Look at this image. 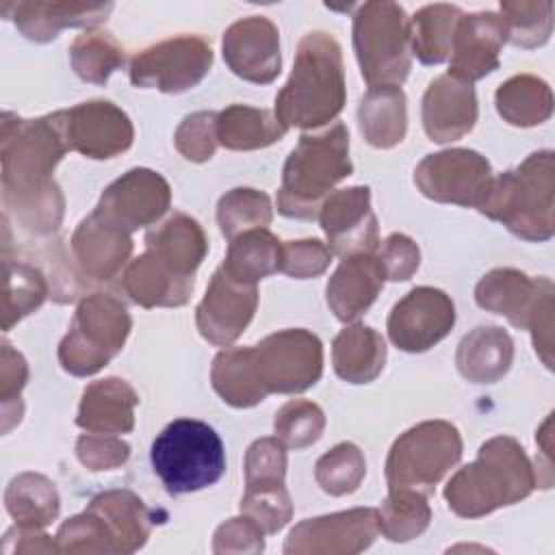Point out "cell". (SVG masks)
Here are the masks:
<instances>
[{"label":"cell","mask_w":555,"mask_h":555,"mask_svg":"<svg viewBox=\"0 0 555 555\" xmlns=\"http://www.w3.org/2000/svg\"><path fill=\"white\" fill-rule=\"evenodd\" d=\"M63 111L20 119L2 115V204L4 215L37 234H50L63 219V195L52 180L56 163L67 152Z\"/></svg>","instance_id":"1"},{"label":"cell","mask_w":555,"mask_h":555,"mask_svg":"<svg viewBox=\"0 0 555 555\" xmlns=\"http://www.w3.org/2000/svg\"><path fill=\"white\" fill-rule=\"evenodd\" d=\"M345 98L338 41L323 30L308 33L299 41L286 85L275 95V117L286 128H319L343 111Z\"/></svg>","instance_id":"2"},{"label":"cell","mask_w":555,"mask_h":555,"mask_svg":"<svg viewBox=\"0 0 555 555\" xmlns=\"http://www.w3.org/2000/svg\"><path fill=\"white\" fill-rule=\"evenodd\" d=\"M535 488V468L525 449L509 436L490 438L473 464L460 468L444 488L449 509L462 518H479L522 501Z\"/></svg>","instance_id":"3"},{"label":"cell","mask_w":555,"mask_h":555,"mask_svg":"<svg viewBox=\"0 0 555 555\" xmlns=\"http://www.w3.org/2000/svg\"><path fill=\"white\" fill-rule=\"evenodd\" d=\"M555 158L551 150L533 152L522 165L492 178L490 191L479 212L503 223L525 241H548L555 232L553 221Z\"/></svg>","instance_id":"4"},{"label":"cell","mask_w":555,"mask_h":555,"mask_svg":"<svg viewBox=\"0 0 555 555\" xmlns=\"http://www.w3.org/2000/svg\"><path fill=\"white\" fill-rule=\"evenodd\" d=\"M349 130L336 121L321 134H301L288 154L278 193V210L293 219H314L332 186L351 176Z\"/></svg>","instance_id":"5"},{"label":"cell","mask_w":555,"mask_h":555,"mask_svg":"<svg viewBox=\"0 0 555 555\" xmlns=\"http://www.w3.org/2000/svg\"><path fill=\"white\" fill-rule=\"evenodd\" d=\"M150 527L152 512L137 494L111 490L61 525L56 546L65 553H132L145 544Z\"/></svg>","instance_id":"6"},{"label":"cell","mask_w":555,"mask_h":555,"mask_svg":"<svg viewBox=\"0 0 555 555\" xmlns=\"http://www.w3.org/2000/svg\"><path fill=\"white\" fill-rule=\"evenodd\" d=\"M152 468L169 494L204 490L225 473V449L204 421L176 418L152 442Z\"/></svg>","instance_id":"7"},{"label":"cell","mask_w":555,"mask_h":555,"mask_svg":"<svg viewBox=\"0 0 555 555\" xmlns=\"http://www.w3.org/2000/svg\"><path fill=\"white\" fill-rule=\"evenodd\" d=\"M353 48L369 87H399L410 74V20L397 2H364L353 13Z\"/></svg>","instance_id":"8"},{"label":"cell","mask_w":555,"mask_h":555,"mask_svg":"<svg viewBox=\"0 0 555 555\" xmlns=\"http://www.w3.org/2000/svg\"><path fill=\"white\" fill-rule=\"evenodd\" d=\"M130 314L113 295L93 293L80 301L69 332L61 340L59 362L78 377L98 373L121 351L130 334Z\"/></svg>","instance_id":"9"},{"label":"cell","mask_w":555,"mask_h":555,"mask_svg":"<svg viewBox=\"0 0 555 555\" xmlns=\"http://www.w3.org/2000/svg\"><path fill=\"white\" fill-rule=\"evenodd\" d=\"M462 438L447 421H425L401 434L386 460L388 490L429 494L460 462Z\"/></svg>","instance_id":"10"},{"label":"cell","mask_w":555,"mask_h":555,"mask_svg":"<svg viewBox=\"0 0 555 555\" xmlns=\"http://www.w3.org/2000/svg\"><path fill=\"white\" fill-rule=\"evenodd\" d=\"M254 384L262 397L293 395L314 386L323 373V345L308 330H282L245 347Z\"/></svg>","instance_id":"11"},{"label":"cell","mask_w":555,"mask_h":555,"mask_svg":"<svg viewBox=\"0 0 555 555\" xmlns=\"http://www.w3.org/2000/svg\"><path fill=\"white\" fill-rule=\"evenodd\" d=\"M210 65V46L197 35H180L134 54L130 61V80L141 89L182 93L199 85Z\"/></svg>","instance_id":"12"},{"label":"cell","mask_w":555,"mask_h":555,"mask_svg":"<svg viewBox=\"0 0 555 555\" xmlns=\"http://www.w3.org/2000/svg\"><path fill=\"white\" fill-rule=\"evenodd\" d=\"M414 182L434 202L479 208L490 191L492 169L479 152L455 147L425 156L414 169Z\"/></svg>","instance_id":"13"},{"label":"cell","mask_w":555,"mask_h":555,"mask_svg":"<svg viewBox=\"0 0 555 555\" xmlns=\"http://www.w3.org/2000/svg\"><path fill=\"white\" fill-rule=\"evenodd\" d=\"M455 323V308L447 293L418 286L395 304L388 317V336L395 347L421 353L440 343Z\"/></svg>","instance_id":"14"},{"label":"cell","mask_w":555,"mask_h":555,"mask_svg":"<svg viewBox=\"0 0 555 555\" xmlns=\"http://www.w3.org/2000/svg\"><path fill=\"white\" fill-rule=\"evenodd\" d=\"M319 221L332 254L345 258L351 254H373L379 247L369 186H349L330 193L319 208Z\"/></svg>","instance_id":"15"},{"label":"cell","mask_w":555,"mask_h":555,"mask_svg":"<svg viewBox=\"0 0 555 555\" xmlns=\"http://www.w3.org/2000/svg\"><path fill=\"white\" fill-rule=\"evenodd\" d=\"M167 180L152 169H130L102 193L95 212L128 234L154 223L169 208Z\"/></svg>","instance_id":"16"},{"label":"cell","mask_w":555,"mask_h":555,"mask_svg":"<svg viewBox=\"0 0 555 555\" xmlns=\"http://www.w3.org/2000/svg\"><path fill=\"white\" fill-rule=\"evenodd\" d=\"M256 286L234 280L219 267L212 273L208 291L197 306V330L208 343L228 347L245 332L256 312Z\"/></svg>","instance_id":"17"},{"label":"cell","mask_w":555,"mask_h":555,"mask_svg":"<svg viewBox=\"0 0 555 555\" xmlns=\"http://www.w3.org/2000/svg\"><path fill=\"white\" fill-rule=\"evenodd\" d=\"M377 533V509L356 507L299 522L288 533L284 553H360Z\"/></svg>","instance_id":"18"},{"label":"cell","mask_w":555,"mask_h":555,"mask_svg":"<svg viewBox=\"0 0 555 555\" xmlns=\"http://www.w3.org/2000/svg\"><path fill=\"white\" fill-rule=\"evenodd\" d=\"M67 147L89 158H113L132 145V124L113 102L93 100L63 111Z\"/></svg>","instance_id":"19"},{"label":"cell","mask_w":555,"mask_h":555,"mask_svg":"<svg viewBox=\"0 0 555 555\" xmlns=\"http://www.w3.org/2000/svg\"><path fill=\"white\" fill-rule=\"evenodd\" d=\"M221 48L228 67L243 80L267 85L280 74V33L278 26L262 15L234 22L223 33Z\"/></svg>","instance_id":"20"},{"label":"cell","mask_w":555,"mask_h":555,"mask_svg":"<svg viewBox=\"0 0 555 555\" xmlns=\"http://www.w3.org/2000/svg\"><path fill=\"white\" fill-rule=\"evenodd\" d=\"M507 41V30L499 13L479 11L462 15L453 43L449 76L470 82L483 78L499 67V52Z\"/></svg>","instance_id":"21"},{"label":"cell","mask_w":555,"mask_h":555,"mask_svg":"<svg viewBox=\"0 0 555 555\" xmlns=\"http://www.w3.org/2000/svg\"><path fill=\"white\" fill-rule=\"evenodd\" d=\"M553 295L555 286L548 278H529L516 269H494L475 288L477 306L503 314L520 330H529L538 308Z\"/></svg>","instance_id":"22"},{"label":"cell","mask_w":555,"mask_h":555,"mask_svg":"<svg viewBox=\"0 0 555 555\" xmlns=\"http://www.w3.org/2000/svg\"><path fill=\"white\" fill-rule=\"evenodd\" d=\"M477 121V95L470 82L438 76L423 95V126L431 141H457Z\"/></svg>","instance_id":"23"},{"label":"cell","mask_w":555,"mask_h":555,"mask_svg":"<svg viewBox=\"0 0 555 555\" xmlns=\"http://www.w3.org/2000/svg\"><path fill=\"white\" fill-rule=\"evenodd\" d=\"M384 269L377 254L345 256L327 282V304L338 321L349 323L369 310L384 286Z\"/></svg>","instance_id":"24"},{"label":"cell","mask_w":555,"mask_h":555,"mask_svg":"<svg viewBox=\"0 0 555 555\" xmlns=\"http://www.w3.org/2000/svg\"><path fill=\"white\" fill-rule=\"evenodd\" d=\"M72 251L89 278L111 280L130 258L132 241L126 230L93 210L78 223L72 236Z\"/></svg>","instance_id":"25"},{"label":"cell","mask_w":555,"mask_h":555,"mask_svg":"<svg viewBox=\"0 0 555 555\" xmlns=\"http://www.w3.org/2000/svg\"><path fill=\"white\" fill-rule=\"evenodd\" d=\"M11 13V20L20 33L33 41H50L67 26H95L113 11L111 2H9L2 4V13Z\"/></svg>","instance_id":"26"},{"label":"cell","mask_w":555,"mask_h":555,"mask_svg":"<svg viewBox=\"0 0 555 555\" xmlns=\"http://www.w3.org/2000/svg\"><path fill=\"white\" fill-rule=\"evenodd\" d=\"M137 403L139 397L126 379H98L82 392L76 425L93 434H126L134 427Z\"/></svg>","instance_id":"27"},{"label":"cell","mask_w":555,"mask_h":555,"mask_svg":"<svg viewBox=\"0 0 555 555\" xmlns=\"http://www.w3.org/2000/svg\"><path fill=\"white\" fill-rule=\"evenodd\" d=\"M126 295L143 306H182L193 291V275H182L150 249L134 258L121 280Z\"/></svg>","instance_id":"28"},{"label":"cell","mask_w":555,"mask_h":555,"mask_svg":"<svg viewBox=\"0 0 555 555\" xmlns=\"http://www.w3.org/2000/svg\"><path fill=\"white\" fill-rule=\"evenodd\" d=\"M514 358V343L501 327H475L466 334L455 353V364L462 377L473 384H494L501 379Z\"/></svg>","instance_id":"29"},{"label":"cell","mask_w":555,"mask_h":555,"mask_svg":"<svg viewBox=\"0 0 555 555\" xmlns=\"http://www.w3.org/2000/svg\"><path fill=\"white\" fill-rule=\"evenodd\" d=\"M145 245L182 275H195L206 256L208 241L202 225L184 212H173L165 223L145 234Z\"/></svg>","instance_id":"30"},{"label":"cell","mask_w":555,"mask_h":555,"mask_svg":"<svg viewBox=\"0 0 555 555\" xmlns=\"http://www.w3.org/2000/svg\"><path fill=\"white\" fill-rule=\"evenodd\" d=\"M332 360L340 379L349 384H369L384 369L386 343L373 327L356 323L334 338Z\"/></svg>","instance_id":"31"},{"label":"cell","mask_w":555,"mask_h":555,"mask_svg":"<svg viewBox=\"0 0 555 555\" xmlns=\"http://www.w3.org/2000/svg\"><path fill=\"white\" fill-rule=\"evenodd\" d=\"M358 124L373 147L386 150L401 143L408 128L401 87H369L358 106Z\"/></svg>","instance_id":"32"},{"label":"cell","mask_w":555,"mask_h":555,"mask_svg":"<svg viewBox=\"0 0 555 555\" xmlns=\"http://www.w3.org/2000/svg\"><path fill=\"white\" fill-rule=\"evenodd\" d=\"M286 126L275 113L247 104H232L217 113V143L228 150H258L280 141Z\"/></svg>","instance_id":"33"},{"label":"cell","mask_w":555,"mask_h":555,"mask_svg":"<svg viewBox=\"0 0 555 555\" xmlns=\"http://www.w3.org/2000/svg\"><path fill=\"white\" fill-rule=\"evenodd\" d=\"M282 264V243L267 230H249L230 241L221 269L238 282L254 284L271 273H278Z\"/></svg>","instance_id":"34"},{"label":"cell","mask_w":555,"mask_h":555,"mask_svg":"<svg viewBox=\"0 0 555 555\" xmlns=\"http://www.w3.org/2000/svg\"><path fill=\"white\" fill-rule=\"evenodd\" d=\"M464 13L455 4H427L410 20V48L425 65H438L451 54L455 26Z\"/></svg>","instance_id":"35"},{"label":"cell","mask_w":555,"mask_h":555,"mask_svg":"<svg viewBox=\"0 0 555 555\" xmlns=\"http://www.w3.org/2000/svg\"><path fill=\"white\" fill-rule=\"evenodd\" d=\"M494 100L499 115L512 126H535L553 113L551 87L531 74H520L503 82Z\"/></svg>","instance_id":"36"},{"label":"cell","mask_w":555,"mask_h":555,"mask_svg":"<svg viewBox=\"0 0 555 555\" xmlns=\"http://www.w3.org/2000/svg\"><path fill=\"white\" fill-rule=\"evenodd\" d=\"M7 512L20 527L43 529L59 514V494L54 483L37 473L17 475L4 494Z\"/></svg>","instance_id":"37"},{"label":"cell","mask_w":555,"mask_h":555,"mask_svg":"<svg viewBox=\"0 0 555 555\" xmlns=\"http://www.w3.org/2000/svg\"><path fill=\"white\" fill-rule=\"evenodd\" d=\"M124 59L126 54L121 43L113 35L98 28L78 35L69 48L74 72L82 80L95 85H104L108 76L124 65Z\"/></svg>","instance_id":"38"},{"label":"cell","mask_w":555,"mask_h":555,"mask_svg":"<svg viewBox=\"0 0 555 555\" xmlns=\"http://www.w3.org/2000/svg\"><path fill=\"white\" fill-rule=\"evenodd\" d=\"M431 520L427 494L414 490H388L377 509V529L392 542H408L421 535Z\"/></svg>","instance_id":"39"},{"label":"cell","mask_w":555,"mask_h":555,"mask_svg":"<svg viewBox=\"0 0 555 555\" xmlns=\"http://www.w3.org/2000/svg\"><path fill=\"white\" fill-rule=\"evenodd\" d=\"M273 219L271 199L256 189H232L217 204L221 234L232 241L243 232L267 228Z\"/></svg>","instance_id":"40"},{"label":"cell","mask_w":555,"mask_h":555,"mask_svg":"<svg viewBox=\"0 0 555 555\" xmlns=\"http://www.w3.org/2000/svg\"><path fill=\"white\" fill-rule=\"evenodd\" d=\"M210 379L217 395L234 408H251L264 401L254 384L245 347H232L217 353V358L212 360Z\"/></svg>","instance_id":"41"},{"label":"cell","mask_w":555,"mask_h":555,"mask_svg":"<svg viewBox=\"0 0 555 555\" xmlns=\"http://www.w3.org/2000/svg\"><path fill=\"white\" fill-rule=\"evenodd\" d=\"M48 295V282L39 269L26 262H11L4 258V332L15 321L37 310Z\"/></svg>","instance_id":"42"},{"label":"cell","mask_w":555,"mask_h":555,"mask_svg":"<svg viewBox=\"0 0 555 555\" xmlns=\"http://www.w3.org/2000/svg\"><path fill=\"white\" fill-rule=\"evenodd\" d=\"M507 39L520 48H538L553 30V2H501Z\"/></svg>","instance_id":"43"},{"label":"cell","mask_w":555,"mask_h":555,"mask_svg":"<svg viewBox=\"0 0 555 555\" xmlns=\"http://www.w3.org/2000/svg\"><path fill=\"white\" fill-rule=\"evenodd\" d=\"M241 512L249 516L264 533H278L293 514L291 496L284 481H256L245 483Z\"/></svg>","instance_id":"44"},{"label":"cell","mask_w":555,"mask_h":555,"mask_svg":"<svg viewBox=\"0 0 555 555\" xmlns=\"http://www.w3.org/2000/svg\"><path fill=\"white\" fill-rule=\"evenodd\" d=\"M366 475V462L362 451L351 442H340L327 451L314 468L317 483L334 496L353 492Z\"/></svg>","instance_id":"45"},{"label":"cell","mask_w":555,"mask_h":555,"mask_svg":"<svg viewBox=\"0 0 555 555\" xmlns=\"http://www.w3.org/2000/svg\"><path fill=\"white\" fill-rule=\"evenodd\" d=\"M323 410L306 399H293L280 408L273 421L275 436L293 449H304L317 442L323 434Z\"/></svg>","instance_id":"46"},{"label":"cell","mask_w":555,"mask_h":555,"mask_svg":"<svg viewBox=\"0 0 555 555\" xmlns=\"http://www.w3.org/2000/svg\"><path fill=\"white\" fill-rule=\"evenodd\" d=\"M176 147L193 163L208 160L217 147V113L199 111L186 115L176 130Z\"/></svg>","instance_id":"47"},{"label":"cell","mask_w":555,"mask_h":555,"mask_svg":"<svg viewBox=\"0 0 555 555\" xmlns=\"http://www.w3.org/2000/svg\"><path fill=\"white\" fill-rule=\"evenodd\" d=\"M330 262H332V249L317 238L282 243L280 271L291 278L306 280V278L321 275L330 267Z\"/></svg>","instance_id":"48"},{"label":"cell","mask_w":555,"mask_h":555,"mask_svg":"<svg viewBox=\"0 0 555 555\" xmlns=\"http://www.w3.org/2000/svg\"><path fill=\"white\" fill-rule=\"evenodd\" d=\"M76 455L91 470H111L128 460L130 447L113 434L89 431L78 438Z\"/></svg>","instance_id":"49"},{"label":"cell","mask_w":555,"mask_h":555,"mask_svg":"<svg viewBox=\"0 0 555 555\" xmlns=\"http://www.w3.org/2000/svg\"><path fill=\"white\" fill-rule=\"evenodd\" d=\"M286 477V444L275 438L256 440L245 455V481L284 479Z\"/></svg>","instance_id":"50"},{"label":"cell","mask_w":555,"mask_h":555,"mask_svg":"<svg viewBox=\"0 0 555 555\" xmlns=\"http://www.w3.org/2000/svg\"><path fill=\"white\" fill-rule=\"evenodd\" d=\"M377 258L386 280L392 282L408 280L418 269V247L405 234H390L384 243H379Z\"/></svg>","instance_id":"51"},{"label":"cell","mask_w":555,"mask_h":555,"mask_svg":"<svg viewBox=\"0 0 555 555\" xmlns=\"http://www.w3.org/2000/svg\"><path fill=\"white\" fill-rule=\"evenodd\" d=\"M264 531L249 518V516H238L230 518L223 522L217 533H215V553H260L264 548L262 542Z\"/></svg>","instance_id":"52"},{"label":"cell","mask_w":555,"mask_h":555,"mask_svg":"<svg viewBox=\"0 0 555 555\" xmlns=\"http://www.w3.org/2000/svg\"><path fill=\"white\" fill-rule=\"evenodd\" d=\"M0 392H2V405L7 408L11 401H20V390L26 384L28 366L22 353L11 349V345L2 343V358H0Z\"/></svg>","instance_id":"53"}]
</instances>
